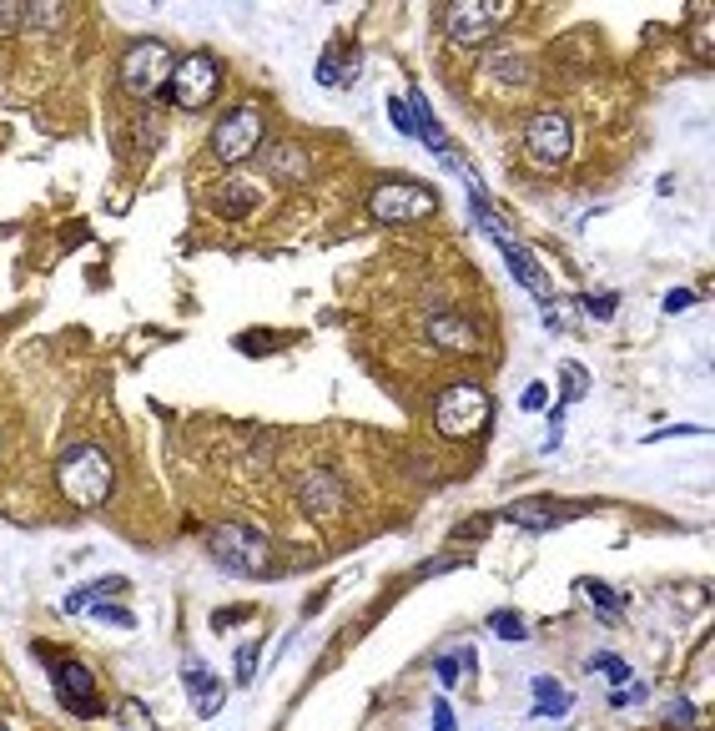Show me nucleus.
I'll return each mask as SVG.
<instances>
[{
	"instance_id": "f257e3e1",
	"label": "nucleus",
	"mask_w": 715,
	"mask_h": 731,
	"mask_svg": "<svg viewBox=\"0 0 715 731\" xmlns=\"http://www.w3.org/2000/svg\"><path fill=\"white\" fill-rule=\"evenodd\" d=\"M56 484H61V495L81 510H96L111 500V484H116V469L111 459L96 449V444H71L61 459H56Z\"/></svg>"
},
{
	"instance_id": "f03ea898",
	"label": "nucleus",
	"mask_w": 715,
	"mask_h": 731,
	"mask_svg": "<svg viewBox=\"0 0 715 731\" xmlns=\"http://www.w3.org/2000/svg\"><path fill=\"white\" fill-rule=\"evenodd\" d=\"M207 555L227 575H272V545L252 525H217L207 535Z\"/></svg>"
},
{
	"instance_id": "7ed1b4c3",
	"label": "nucleus",
	"mask_w": 715,
	"mask_h": 731,
	"mask_svg": "<svg viewBox=\"0 0 715 731\" xmlns=\"http://www.w3.org/2000/svg\"><path fill=\"white\" fill-rule=\"evenodd\" d=\"M172 46H162V41H136L126 56H121V86H126V96H136V101H157L162 91H167V81H172Z\"/></svg>"
},
{
	"instance_id": "20e7f679",
	"label": "nucleus",
	"mask_w": 715,
	"mask_h": 731,
	"mask_svg": "<svg viewBox=\"0 0 715 731\" xmlns=\"http://www.w3.org/2000/svg\"><path fill=\"white\" fill-rule=\"evenodd\" d=\"M217 91H222V66H217V56L192 51V56H182V61L172 66L167 96H172L182 111H202V106H212Z\"/></svg>"
},
{
	"instance_id": "39448f33",
	"label": "nucleus",
	"mask_w": 715,
	"mask_h": 731,
	"mask_svg": "<svg viewBox=\"0 0 715 731\" xmlns=\"http://www.w3.org/2000/svg\"><path fill=\"white\" fill-rule=\"evenodd\" d=\"M257 147H262V111H257V106H232V111H222V121L212 127V157H217L222 167H242Z\"/></svg>"
},
{
	"instance_id": "423d86ee",
	"label": "nucleus",
	"mask_w": 715,
	"mask_h": 731,
	"mask_svg": "<svg viewBox=\"0 0 715 731\" xmlns=\"http://www.w3.org/2000/svg\"><path fill=\"white\" fill-rule=\"evenodd\" d=\"M434 424L449 439H474L489 424V394L474 389V384H449L439 394V404H434Z\"/></svg>"
},
{
	"instance_id": "0eeeda50",
	"label": "nucleus",
	"mask_w": 715,
	"mask_h": 731,
	"mask_svg": "<svg viewBox=\"0 0 715 731\" xmlns=\"http://www.w3.org/2000/svg\"><path fill=\"white\" fill-rule=\"evenodd\" d=\"M524 152L539 162V167H559L569 162V152H575V127H569L564 111H534L524 121Z\"/></svg>"
},
{
	"instance_id": "6e6552de",
	"label": "nucleus",
	"mask_w": 715,
	"mask_h": 731,
	"mask_svg": "<svg viewBox=\"0 0 715 731\" xmlns=\"http://www.w3.org/2000/svg\"><path fill=\"white\" fill-rule=\"evenodd\" d=\"M509 16H514V0H489V6L484 0H459L444 21V31H449L454 46H484Z\"/></svg>"
},
{
	"instance_id": "1a4fd4ad",
	"label": "nucleus",
	"mask_w": 715,
	"mask_h": 731,
	"mask_svg": "<svg viewBox=\"0 0 715 731\" xmlns=\"http://www.w3.org/2000/svg\"><path fill=\"white\" fill-rule=\"evenodd\" d=\"M439 207V197L428 192L423 182H378L368 197V212L378 222H418Z\"/></svg>"
},
{
	"instance_id": "9d476101",
	"label": "nucleus",
	"mask_w": 715,
	"mask_h": 731,
	"mask_svg": "<svg viewBox=\"0 0 715 731\" xmlns=\"http://www.w3.org/2000/svg\"><path fill=\"white\" fill-rule=\"evenodd\" d=\"M51 686L56 701L76 716H101V696H96V676L81 661H51Z\"/></svg>"
},
{
	"instance_id": "9b49d317",
	"label": "nucleus",
	"mask_w": 715,
	"mask_h": 731,
	"mask_svg": "<svg viewBox=\"0 0 715 731\" xmlns=\"http://www.w3.org/2000/svg\"><path fill=\"white\" fill-rule=\"evenodd\" d=\"M298 500H303V510H308V520H338L343 515V505H348V490H343V479L333 474V469H308L303 479H298Z\"/></svg>"
},
{
	"instance_id": "f8f14e48",
	"label": "nucleus",
	"mask_w": 715,
	"mask_h": 731,
	"mask_svg": "<svg viewBox=\"0 0 715 731\" xmlns=\"http://www.w3.org/2000/svg\"><path fill=\"white\" fill-rule=\"evenodd\" d=\"M428 338H434L439 348H449V353H484L479 328L469 318H459V313H434L428 318Z\"/></svg>"
},
{
	"instance_id": "ddd939ff",
	"label": "nucleus",
	"mask_w": 715,
	"mask_h": 731,
	"mask_svg": "<svg viewBox=\"0 0 715 731\" xmlns=\"http://www.w3.org/2000/svg\"><path fill=\"white\" fill-rule=\"evenodd\" d=\"M207 202H212V212H217V217H247L252 207H262V192H257L247 177H227L222 187H212V192H207Z\"/></svg>"
},
{
	"instance_id": "4468645a",
	"label": "nucleus",
	"mask_w": 715,
	"mask_h": 731,
	"mask_svg": "<svg viewBox=\"0 0 715 731\" xmlns=\"http://www.w3.org/2000/svg\"><path fill=\"white\" fill-rule=\"evenodd\" d=\"M504 520H509V525H524V530H534V535H544V530H559V525H564V510L549 505V500H514V505H504Z\"/></svg>"
},
{
	"instance_id": "2eb2a0df",
	"label": "nucleus",
	"mask_w": 715,
	"mask_h": 731,
	"mask_svg": "<svg viewBox=\"0 0 715 731\" xmlns=\"http://www.w3.org/2000/svg\"><path fill=\"white\" fill-rule=\"evenodd\" d=\"M182 676H187V686H192V706H197L202 716H217V711H222V696H227L222 681H217L207 666H197V661H187Z\"/></svg>"
},
{
	"instance_id": "dca6fc26",
	"label": "nucleus",
	"mask_w": 715,
	"mask_h": 731,
	"mask_svg": "<svg viewBox=\"0 0 715 731\" xmlns=\"http://www.w3.org/2000/svg\"><path fill=\"white\" fill-rule=\"evenodd\" d=\"M267 172L282 177V182H303L313 172V157L298 142H277V147H267Z\"/></svg>"
},
{
	"instance_id": "f3484780",
	"label": "nucleus",
	"mask_w": 715,
	"mask_h": 731,
	"mask_svg": "<svg viewBox=\"0 0 715 731\" xmlns=\"http://www.w3.org/2000/svg\"><path fill=\"white\" fill-rule=\"evenodd\" d=\"M529 691H534V716H564L569 706H575V696H569L554 676H534Z\"/></svg>"
},
{
	"instance_id": "a211bd4d",
	"label": "nucleus",
	"mask_w": 715,
	"mask_h": 731,
	"mask_svg": "<svg viewBox=\"0 0 715 731\" xmlns=\"http://www.w3.org/2000/svg\"><path fill=\"white\" fill-rule=\"evenodd\" d=\"M131 127H136V157H152L157 152V142H162V116H157V106H147V111H141L136 121H131Z\"/></svg>"
},
{
	"instance_id": "6ab92c4d",
	"label": "nucleus",
	"mask_w": 715,
	"mask_h": 731,
	"mask_svg": "<svg viewBox=\"0 0 715 731\" xmlns=\"http://www.w3.org/2000/svg\"><path fill=\"white\" fill-rule=\"evenodd\" d=\"M61 16V6H21V31H56Z\"/></svg>"
},
{
	"instance_id": "aec40b11",
	"label": "nucleus",
	"mask_w": 715,
	"mask_h": 731,
	"mask_svg": "<svg viewBox=\"0 0 715 731\" xmlns=\"http://www.w3.org/2000/svg\"><path fill=\"white\" fill-rule=\"evenodd\" d=\"M353 66H358L353 56H323L318 61V81L323 86H348L353 81Z\"/></svg>"
},
{
	"instance_id": "412c9836",
	"label": "nucleus",
	"mask_w": 715,
	"mask_h": 731,
	"mask_svg": "<svg viewBox=\"0 0 715 731\" xmlns=\"http://www.w3.org/2000/svg\"><path fill=\"white\" fill-rule=\"evenodd\" d=\"M111 590H121V580H101V585L71 590V595H66V611H76V616H81V611H91V605H96L101 595H111Z\"/></svg>"
},
{
	"instance_id": "4be33fe9",
	"label": "nucleus",
	"mask_w": 715,
	"mask_h": 731,
	"mask_svg": "<svg viewBox=\"0 0 715 731\" xmlns=\"http://www.w3.org/2000/svg\"><path fill=\"white\" fill-rule=\"evenodd\" d=\"M489 631L499 636V641H524L529 636V626L514 616V611H494V621H489Z\"/></svg>"
},
{
	"instance_id": "5701e85b",
	"label": "nucleus",
	"mask_w": 715,
	"mask_h": 731,
	"mask_svg": "<svg viewBox=\"0 0 715 731\" xmlns=\"http://www.w3.org/2000/svg\"><path fill=\"white\" fill-rule=\"evenodd\" d=\"M464 666H469V651H454V656H439V661H434V671H439L444 691H449V686L459 681V671H464Z\"/></svg>"
},
{
	"instance_id": "b1692460",
	"label": "nucleus",
	"mask_w": 715,
	"mask_h": 731,
	"mask_svg": "<svg viewBox=\"0 0 715 731\" xmlns=\"http://www.w3.org/2000/svg\"><path fill=\"white\" fill-rule=\"evenodd\" d=\"M121 721H126L131 731H157V726H152V716H147V706H141L136 696H126V701H121Z\"/></svg>"
},
{
	"instance_id": "393cba45",
	"label": "nucleus",
	"mask_w": 715,
	"mask_h": 731,
	"mask_svg": "<svg viewBox=\"0 0 715 731\" xmlns=\"http://www.w3.org/2000/svg\"><path fill=\"white\" fill-rule=\"evenodd\" d=\"M388 116H393V127H398L403 137H418V127H413V111H408V101H403V96H388Z\"/></svg>"
},
{
	"instance_id": "a878e982",
	"label": "nucleus",
	"mask_w": 715,
	"mask_h": 731,
	"mask_svg": "<svg viewBox=\"0 0 715 731\" xmlns=\"http://www.w3.org/2000/svg\"><path fill=\"white\" fill-rule=\"evenodd\" d=\"M590 671H605V676H610V681H620V686L630 681V666H625L620 656H595V661H590Z\"/></svg>"
},
{
	"instance_id": "bb28decb",
	"label": "nucleus",
	"mask_w": 715,
	"mask_h": 731,
	"mask_svg": "<svg viewBox=\"0 0 715 731\" xmlns=\"http://www.w3.org/2000/svg\"><path fill=\"white\" fill-rule=\"evenodd\" d=\"M564 369H569V374H564V404H569V399L585 394V369H580V363H564Z\"/></svg>"
},
{
	"instance_id": "cd10ccee",
	"label": "nucleus",
	"mask_w": 715,
	"mask_h": 731,
	"mask_svg": "<svg viewBox=\"0 0 715 731\" xmlns=\"http://www.w3.org/2000/svg\"><path fill=\"white\" fill-rule=\"evenodd\" d=\"M615 303H620L615 293H590V298H585V313H590V318H610Z\"/></svg>"
},
{
	"instance_id": "c85d7f7f",
	"label": "nucleus",
	"mask_w": 715,
	"mask_h": 731,
	"mask_svg": "<svg viewBox=\"0 0 715 731\" xmlns=\"http://www.w3.org/2000/svg\"><path fill=\"white\" fill-rule=\"evenodd\" d=\"M585 595L600 605V611H610V605H620V595H615L610 585H600V580H585Z\"/></svg>"
},
{
	"instance_id": "c756f323",
	"label": "nucleus",
	"mask_w": 715,
	"mask_h": 731,
	"mask_svg": "<svg viewBox=\"0 0 715 731\" xmlns=\"http://www.w3.org/2000/svg\"><path fill=\"white\" fill-rule=\"evenodd\" d=\"M91 616H101V621H111V626H126V631L136 626V621H131V616L121 611V605H111V600H101V605H96V611H91Z\"/></svg>"
},
{
	"instance_id": "7c9ffc66",
	"label": "nucleus",
	"mask_w": 715,
	"mask_h": 731,
	"mask_svg": "<svg viewBox=\"0 0 715 731\" xmlns=\"http://www.w3.org/2000/svg\"><path fill=\"white\" fill-rule=\"evenodd\" d=\"M519 404H524V414H539V409L549 404V389H544V384H529V389L519 394Z\"/></svg>"
},
{
	"instance_id": "2f4dec72",
	"label": "nucleus",
	"mask_w": 715,
	"mask_h": 731,
	"mask_svg": "<svg viewBox=\"0 0 715 731\" xmlns=\"http://www.w3.org/2000/svg\"><path fill=\"white\" fill-rule=\"evenodd\" d=\"M252 671H257V646H247V651H237V681H242V686L252 681Z\"/></svg>"
},
{
	"instance_id": "473e14b6",
	"label": "nucleus",
	"mask_w": 715,
	"mask_h": 731,
	"mask_svg": "<svg viewBox=\"0 0 715 731\" xmlns=\"http://www.w3.org/2000/svg\"><path fill=\"white\" fill-rule=\"evenodd\" d=\"M21 31V6H0V36H16Z\"/></svg>"
},
{
	"instance_id": "72a5a7b5",
	"label": "nucleus",
	"mask_w": 715,
	"mask_h": 731,
	"mask_svg": "<svg viewBox=\"0 0 715 731\" xmlns=\"http://www.w3.org/2000/svg\"><path fill=\"white\" fill-rule=\"evenodd\" d=\"M695 303V293L690 288H675V293H665V313H680V308H690Z\"/></svg>"
},
{
	"instance_id": "f704fd0d",
	"label": "nucleus",
	"mask_w": 715,
	"mask_h": 731,
	"mask_svg": "<svg viewBox=\"0 0 715 731\" xmlns=\"http://www.w3.org/2000/svg\"><path fill=\"white\" fill-rule=\"evenodd\" d=\"M434 731H454V711H449V701H444V696L434 701Z\"/></svg>"
},
{
	"instance_id": "c9c22d12",
	"label": "nucleus",
	"mask_w": 715,
	"mask_h": 731,
	"mask_svg": "<svg viewBox=\"0 0 715 731\" xmlns=\"http://www.w3.org/2000/svg\"><path fill=\"white\" fill-rule=\"evenodd\" d=\"M640 696H645V686H630V681H625V691L615 696V706H630V701H640Z\"/></svg>"
},
{
	"instance_id": "e433bc0d",
	"label": "nucleus",
	"mask_w": 715,
	"mask_h": 731,
	"mask_svg": "<svg viewBox=\"0 0 715 731\" xmlns=\"http://www.w3.org/2000/svg\"><path fill=\"white\" fill-rule=\"evenodd\" d=\"M670 716H675V721H690L695 711H690V701H675V706H670Z\"/></svg>"
},
{
	"instance_id": "4c0bfd02",
	"label": "nucleus",
	"mask_w": 715,
	"mask_h": 731,
	"mask_svg": "<svg viewBox=\"0 0 715 731\" xmlns=\"http://www.w3.org/2000/svg\"><path fill=\"white\" fill-rule=\"evenodd\" d=\"M0 731H11V726H6V721H0Z\"/></svg>"
}]
</instances>
